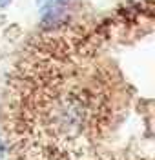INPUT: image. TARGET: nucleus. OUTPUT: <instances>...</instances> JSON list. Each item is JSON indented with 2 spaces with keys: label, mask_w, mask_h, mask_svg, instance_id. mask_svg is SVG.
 Instances as JSON below:
<instances>
[{
  "label": "nucleus",
  "mask_w": 155,
  "mask_h": 160,
  "mask_svg": "<svg viewBox=\"0 0 155 160\" xmlns=\"http://www.w3.org/2000/svg\"><path fill=\"white\" fill-rule=\"evenodd\" d=\"M68 0H39L37 4L40 6L42 9V17L44 20H55L57 15H60L64 6Z\"/></svg>",
  "instance_id": "1"
},
{
  "label": "nucleus",
  "mask_w": 155,
  "mask_h": 160,
  "mask_svg": "<svg viewBox=\"0 0 155 160\" xmlns=\"http://www.w3.org/2000/svg\"><path fill=\"white\" fill-rule=\"evenodd\" d=\"M9 2L11 0H0V9H4L6 6H9Z\"/></svg>",
  "instance_id": "2"
},
{
  "label": "nucleus",
  "mask_w": 155,
  "mask_h": 160,
  "mask_svg": "<svg viewBox=\"0 0 155 160\" xmlns=\"http://www.w3.org/2000/svg\"><path fill=\"white\" fill-rule=\"evenodd\" d=\"M0 158H2V144H0Z\"/></svg>",
  "instance_id": "3"
}]
</instances>
